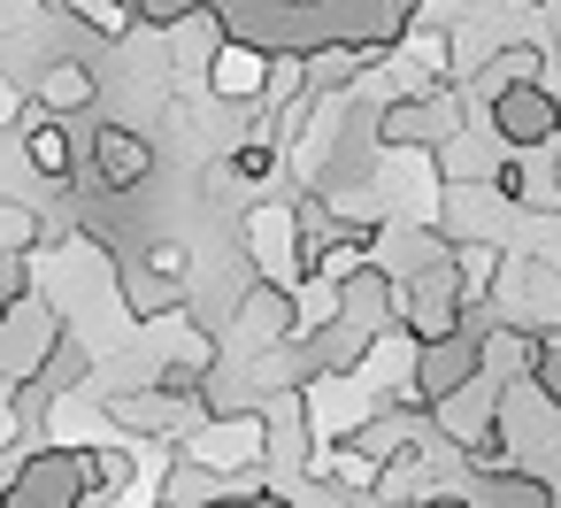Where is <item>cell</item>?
Instances as JSON below:
<instances>
[{"label":"cell","mask_w":561,"mask_h":508,"mask_svg":"<svg viewBox=\"0 0 561 508\" xmlns=\"http://www.w3.org/2000/svg\"><path fill=\"white\" fill-rule=\"evenodd\" d=\"M484 370V331H469V324H454V331H438V339H415V370L400 377V393H392V408H408V416H423L431 400H446L454 385H469Z\"/></svg>","instance_id":"6da1fadb"},{"label":"cell","mask_w":561,"mask_h":508,"mask_svg":"<svg viewBox=\"0 0 561 508\" xmlns=\"http://www.w3.org/2000/svg\"><path fill=\"white\" fill-rule=\"evenodd\" d=\"M93 493V454L85 447H39L0 477V508H78Z\"/></svg>","instance_id":"7a4b0ae2"},{"label":"cell","mask_w":561,"mask_h":508,"mask_svg":"<svg viewBox=\"0 0 561 508\" xmlns=\"http://www.w3.org/2000/svg\"><path fill=\"white\" fill-rule=\"evenodd\" d=\"M461 124H469V101H461V93H454L446 78H431V86L400 93V101H392V109L377 116V139H385V147H408V155H415V147H446V139H454Z\"/></svg>","instance_id":"3957f363"},{"label":"cell","mask_w":561,"mask_h":508,"mask_svg":"<svg viewBox=\"0 0 561 508\" xmlns=\"http://www.w3.org/2000/svg\"><path fill=\"white\" fill-rule=\"evenodd\" d=\"M185 454L239 477V470H262L270 462V416L262 408H208L193 431H185Z\"/></svg>","instance_id":"277c9868"},{"label":"cell","mask_w":561,"mask_h":508,"mask_svg":"<svg viewBox=\"0 0 561 508\" xmlns=\"http://www.w3.org/2000/svg\"><path fill=\"white\" fill-rule=\"evenodd\" d=\"M484 109H492V139H500L507 155H538V147L561 139V101H553L546 78L500 86V93H484Z\"/></svg>","instance_id":"5b68a950"},{"label":"cell","mask_w":561,"mask_h":508,"mask_svg":"<svg viewBox=\"0 0 561 508\" xmlns=\"http://www.w3.org/2000/svg\"><path fill=\"white\" fill-rule=\"evenodd\" d=\"M231 324H239V339H247V347H285V339L300 331V301H293V285H285V278H247V293H239Z\"/></svg>","instance_id":"8992f818"},{"label":"cell","mask_w":561,"mask_h":508,"mask_svg":"<svg viewBox=\"0 0 561 508\" xmlns=\"http://www.w3.org/2000/svg\"><path fill=\"white\" fill-rule=\"evenodd\" d=\"M85 362H93V354H85L78 339H62V331H55V339H47V354H39V370H32V377H24V393H16V424H39V408H47L55 393H70V385L85 377Z\"/></svg>","instance_id":"52a82bcc"},{"label":"cell","mask_w":561,"mask_h":508,"mask_svg":"<svg viewBox=\"0 0 561 508\" xmlns=\"http://www.w3.org/2000/svg\"><path fill=\"white\" fill-rule=\"evenodd\" d=\"M93 162H101V185H108V193H131V185H147L154 147H147V132H131V124H101V132H93Z\"/></svg>","instance_id":"ba28073f"},{"label":"cell","mask_w":561,"mask_h":508,"mask_svg":"<svg viewBox=\"0 0 561 508\" xmlns=\"http://www.w3.org/2000/svg\"><path fill=\"white\" fill-rule=\"evenodd\" d=\"M208 93H216V101H247V109H254V101L270 93V55H262V47H247V39H224V47H216V63H208Z\"/></svg>","instance_id":"9c48e42d"},{"label":"cell","mask_w":561,"mask_h":508,"mask_svg":"<svg viewBox=\"0 0 561 508\" xmlns=\"http://www.w3.org/2000/svg\"><path fill=\"white\" fill-rule=\"evenodd\" d=\"M93 70L85 63H70V55H55V63H39V101H47V116H85L93 109Z\"/></svg>","instance_id":"30bf717a"},{"label":"cell","mask_w":561,"mask_h":508,"mask_svg":"<svg viewBox=\"0 0 561 508\" xmlns=\"http://www.w3.org/2000/svg\"><path fill=\"white\" fill-rule=\"evenodd\" d=\"M24 155H32V170H39V178H55V185H70V178H78V139H70V124H62V116H39V124H32V139H24Z\"/></svg>","instance_id":"8fae6325"},{"label":"cell","mask_w":561,"mask_h":508,"mask_svg":"<svg viewBox=\"0 0 561 508\" xmlns=\"http://www.w3.org/2000/svg\"><path fill=\"white\" fill-rule=\"evenodd\" d=\"M124 308L139 316V324H154V316H170V308H185V278H170V270H124Z\"/></svg>","instance_id":"7c38bea8"},{"label":"cell","mask_w":561,"mask_h":508,"mask_svg":"<svg viewBox=\"0 0 561 508\" xmlns=\"http://www.w3.org/2000/svg\"><path fill=\"white\" fill-rule=\"evenodd\" d=\"M523 78H546V55L538 47H500V55H484L477 93H500V86H523Z\"/></svg>","instance_id":"4fadbf2b"},{"label":"cell","mask_w":561,"mask_h":508,"mask_svg":"<svg viewBox=\"0 0 561 508\" xmlns=\"http://www.w3.org/2000/svg\"><path fill=\"white\" fill-rule=\"evenodd\" d=\"M70 9H78L101 39H131V32H139V9H131V0H70Z\"/></svg>","instance_id":"5bb4252c"},{"label":"cell","mask_w":561,"mask_h":508,"mask_svg":"<svg viewBox=\"0 0 561 508\" xmlns=\"http://www.w3.org/2000/svg\"><path fill=\"white\" fill-rule=\"evenodd\" d=\"M85 454H93V485H101V493H124V485L139 477V454H131V447H85Z\"/></svg>","instance_id":"9a60e30c"},{"label":"cell","mask_w":561,"mask_h":508,"mask_svg":"<svg viewBox=\"0 0 561 508\" xmlns=\"http://www.w3.org/2000/svg\"><path fill=\"white\" fill-rule=\"evenodd\" d=\"M208 508H293V500H277V493H224V500H208Z\"/></svg>","instance_id":"2e32d148"},{"label":"cell","mask_w":561,"mask_h":508,"mask_svg":"<svg viewBox=\"0 0 561 508\" xmlns=\"http://www.w3.org/2000/svg\"><path fill=\"white\" fill-rule=\"evenodd\" d=\"M154 270H170V278H185V270H193V255H185V247H154Z\"/></svg>","instance_id":"e0dca14e"},{"label":"cell","mask_w":561,"mask_h":508,"mask_svg":"<svg viewBox=\"0 0 561 508\" xmlns=\"http://www.w3.org/2000/svg\"><path fill=\"white\" fill-rule=\"evenodd\" d=\"M423 508H469V500H454V493H431V500H423Z\"/></svg>","instance_id":"ac0fdd59"},{"label":"cell","mask_w":561,"mask_h":508,"mask_svg":"<svg viewBox=\"0 0 561 508\" xmlns=\"http://www.w3.org/2000/svg\"><path fill=\"white\" fill-rule=\"evenodd\" d=\"M553 193H561V147H553Z\"/></svg>","instance_id":"d6986e66"},{"label":"cell","mask_w":561,"mask_h":508,"mask_svg":"<svg viewBox=\"0 0 561 508\" xmlns=\"http://www.w3.org/2000/svg\"><path fill=\"white\" fill-rule=\"evenodd\" d=\"M530 9H546V0H530Z\"/></svg>","instance_id":"ffe728a7"}]
</instances>
